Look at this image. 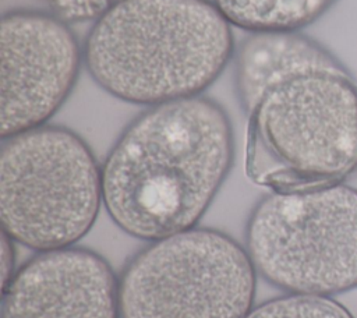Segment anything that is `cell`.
I'll list each match as a JSON object with an SVG mask.
<instances>
[{
  "instance_id": "6da1fadb",
  "label": "cell",
  "mask_w": 357,
  "mask_h": 318,
  "mask_svg": "<svg viewBox=\"0 0 357 318\" xmlns=\"http://www.w3.org/2000/svg\"><path fill=\"white\" fill-rule=\"evenodd\" d=\"M234 159L226 110L205 96L151 106L102 165L103 205L127 234L155 241L197 226Z\"/></svg>"
},
{
  "instance_id": "7a4b0ae2",
  "label": "cell",
  "mask_w": 357,
  "mask_h": 318,
  "mask_svg": "<svg viewBox=\"0 0 357 318\" xmlns=\"http://www.w3.org/2000/svg\"><path fill=\"white\" fill-rule=\"evenodd\" d=\"M234 47L230 24L212 0H121L95 20L82 53L103 91L155 106L198 96Z\"/></svg>"
},
{
  "instance_id": "3957f363",
  "label": "cell",
  "mask_w": 357,
  "mask_h": 318,
  "mask_svg": "<svg viewBox=\"0 0 357 318\" xmlns=\"http://www.w3.org/2000/svg\"><path fill=\"white\" fill-rule=\"evenodd\" d=\"M245 172L269 191L342 183L357 173V81L317 70L268 91L248 114Z\"/></svg>"
},
{
  "instance_id": "277c9868",
  "label": "cell",
  "mask_w": 357,
  "mask_h": 318,
  "mask_svg": "<svg viewBox=\"0 0 357 318\" xmlns=\"http://www.w3.org/2000/svg\"><path fill=\"white\" fill-rule=\"evenodd\" d=\"M102 204V167L73 130L43 124L1 138L0 219L14 241L38 252L74 245Z\"/></svg>"
},
{
  "instance_id": "5b68a950",
  "label": "cell",
  "mask_w": 357,
  "mask_h": 318,
  "mask_svg": "<svg viewBox=\"0 0 357 318\" xmlns=\"http://www.w3.org/2000/svg\"><path fill=\"white\" fill-rule=\"evenodd\" d=\"M245 250L257 272L287 293L357 289V188L342 181L269 191L248 216Z\"/></svg>"
},
{
  "instance_id": "8992f818",
  "label": "cell",
  "mask_w": 357,
  "mask_h": 318,
  "mask_svg": "<svg viewBox=\"0 0 357 318\" xmlns=\"http://www.w3.org/2000/svg\"><path fill=\"white\" fill-rule=\"evenodd\" d=\"M257 269L229 234L192 227L135 252L119 276L120 318H245Z\"/></svg>"
},
{
  "instance_id": "52a82bcc",
  "label": "cell",
  "mask_w": 357,
  "mask_h": 318,
  "mask_svg": "<svg viewBox=\"0 0 357 318\" xmlns=\"http://www.w3.org/2000/svg\"><path fill=\"white\" fill-rule=\"evenodd\" d=\"M84 60L68 22L14 10L0 22V137L43 126L71 93Z\"/></svg>"
},
{
  "instance_id": "ba28073f",
  "label": "cell",
  "mask_w": 357,
  "mask_h": 318,
  "mask_svg": "<svg viewBox=\"0 0 357 318\" xmlns=\"http://www.w3.org/2000/svg\"><path fill=\"white\" fill-rule=\"evenodd\" d=\"M1 318H120L119 278L89 248L39 251L3 286Z\"/></svg>"
},
{
  "instance_id": "9c48e42d",
  "label": "cell",
  "mask_w": 357,
  "mask_h": 318,
  "mask_svg": "<svg viewBox=\"0 0 357 318\" xmlns=\"http://www.w3.org/2000/svg\"><path fill=\"white\" fill-rule=\"evenodd\" d=\"M234 89L250 114L262 96L280 82L317 70L347 68L328 47L300 32H254L233 53Z\"/></svg>"
},
{
  "instance_id": "30bf717a",
  "label": "cell",
  "mask_w": 357,
  "mask_h": 318,
  "mask_svg": "<svg viewBox=\"0 0 357 318\" xmlns=\"http://www.w3.org/2000/svg\"><path fill=\"white\" fill-rule=\"evenodd\" d=\"M337 0H212L230 25L254 32H298Z\"/></svg>"
},
{
  "instance_id": "8fae6325",
  "label": "cell",
  "mask_w": 357,
  "mask_h": 318,
  "mask_svg": "<svg viewBox=\"0 0 357 318\" xmlns=\"http://www.w3.org/2000/svg\"><path fill=\"white\" fill-rule=\"evenodd\" d=\"M245 318H354L333 297L289 293L252 307Z\"/></svg>"
},
{
  "instance_id": "7c38bea8",
  "label": "cell",
  "mask_w": 357,
  "mask_h": 318,
  "mask_svg": "<svg viewBox=\"0 0 357 318\" xmlns=\"http://www.w3.org/2000/svg\"><path fill=\"white\" fill-rule=\"evenodd\" d=\"M52 13L66 22L95 21L121 0H43Z\"/></svg>"
},
{
  "instance_id": "4fadbf2b",
  "label": "cell",
  "mask_w": 357,
  "mask_h": 318,
  "mask_svg": "<svg viewBox=\"0 0 357 318\" xmlns=\"http://www.w3.org/2000/svg\"><path fill=\"white\" fill-rule=\"evenodd\" d=\"M13 238L1 233V273H3V286L11 279L14 275V248H13Z\"/></svg>"
}]
</instances>
